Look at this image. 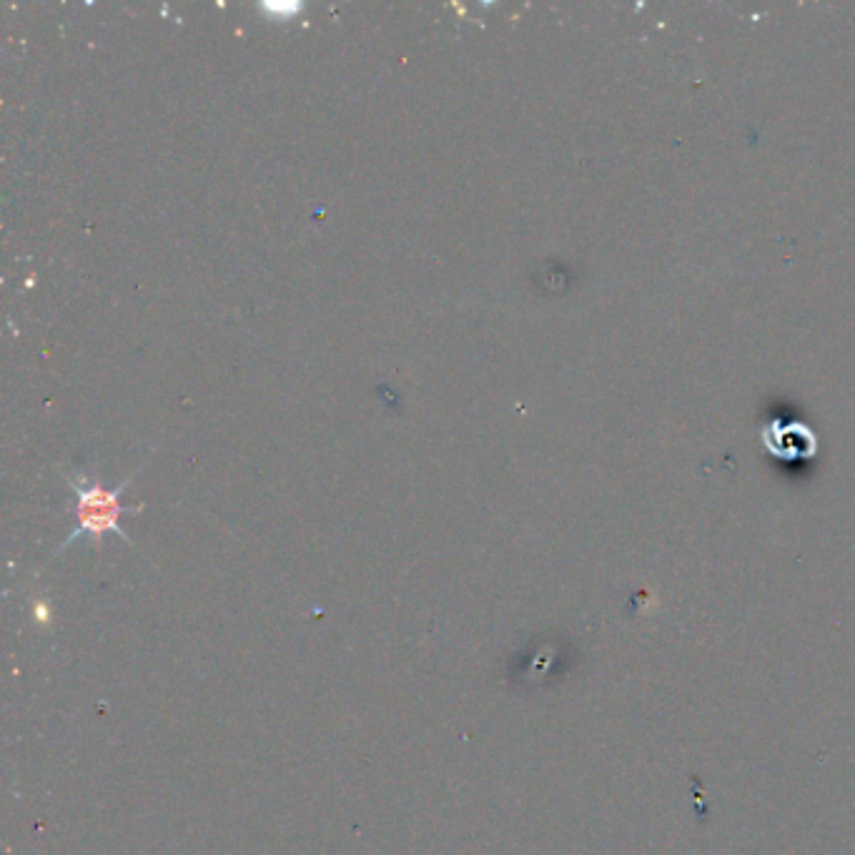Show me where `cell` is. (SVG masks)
Segmentation results:
<instances>
[{
    "mask_svg": "<svg viewBox=\"0 0 855 855\" xmlns=\"http://www.w3.org/2000/svg\"><path fill=\"white\" fill-rule=\"evenodd\" d=\"M261 8H264L266 13H271L274 18H284V21L304 11L301 3H289V0H269V3H261Z\"/></svg>",
    "mask_w": 855,
    "mask_h": 855,
    "instance_id": "7a4b0ae2",
    "label": "cell"
},
{
    "mask_svg": "<svg viewBox=\"0 0 855 855\" xmlns=\"http://www.w3.org/2000/svg\"><path fill=\"white\" fill-rule=\"evenodd\" d=\"M68 484H71V489L76 492V522L78 525H76V530L68 535V540L63 542L61 547H58V552L66 550V547H71L73 542L78 540V537H91L93 545L98 547L108 532H113V535H118V537H123L126 542H131L121 527L123 515L141 512V507H123L121 504V494L126 492V487L131 484V479H126L121 487H113V489H106L103 484H88L83 477L71 479Z\"/></svg>",
    "mask_w": 855,
    "mask_h": 855,
    "instance_id": "6da1fadb",
    "label": "cell"
}]
</instances>
